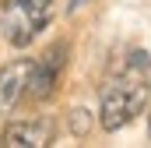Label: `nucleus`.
Returning a JSON list of instances; mask_svg holds the SVG:
<instances>
[{
  "mask_svg": "<svg viewBox=\"0 0 151 148\" xmlns=\"http://www.w3.org/2000/svg\"><path fill=\"white\" fill-rule=\"evenodd\" d=\"M88 0H70V11H77V7H84Z\"/></svg>",
  "mask_w": 151,
  "mask_h": 148,
  "instance_id": "nucleus-7",
  "label": "nucleus"
},
{
  "mask_svg": "<svg viewBox=\"0 0 151 148\" xmlns=\"http://www.w3.org/2000/svg\"><path fill=\"white\" fill-rule=\"evenodd\" d=\"M151 99V57L144 49L127 53L99 92V123L102 131H123L141 116Z\"/></svg>",
  "mask_w": 151,
  "mask_h": 148,
  "instance_id": "nucleus-1",
  "label": "nucleus"
},
{
  "mask_svg": "<svg viewBox=\"0 0 151 148\" xmlns=\"http://www.w3.org/2000/svg\"><path fill=\"white\" fill-rule=\"evenodd\" d=\"M63 67H67V42H56V46H49L35 64H32V74H28V88H25V95H28L32 102H46V99L56 92Z\"/></svg>",
  "mask_w": 151,
  "mask_h": 148,
  "instance_id": "nucleus-3",
  "label": "nucleus"
},
{
  "mask_svg": "<svg viewBox=\"0 0 151 148\" xmlns=\"http://www.w3.org/2000/svg\"><path fill=\"white\" fill-rule=\"evenodd\" d=\"M70 127H74V134H88V127H91L88 110H74V113H70Z\"/></svg>",
  "mask_w": 151,
  "mask_h": 148,
  "instance_id": "nucleus-6",
  "label": "nucleus"
},
{
  "mask_svg": "<svg viewBox=\"0 0 151 148\" xmlns=\"http://www.w3.org/2000/svg\"><path fill=\"white\" fill-rule=\"evenodd\" d=\"M32 64H35V60L18 57V60H11V64H4V67H0V120L14 110L18 102H21V95H25V88H28Z\"/></svg>",
  "mask_w": 151,
  "mask_h": 148,
  "instance_id": "nucleus-4",
  "label": "nucleus"
},
{
  "mask_svg": "<svg viewBox=\"0 0 151 148\" xmlns=\"http://www.w3.org/2000/svg\"><path fill=\"white\" fill-rule=\"evenodd\" d=\"M53 141V120H14L4 127L0 145L4 148H42Z\"/></svg>",
  "mask_w": 151,
  "mask_h": 148,
  "instance_id": "nucleus-5",
  "label": "nucleus"
},
{
  "mask_svg": "<svg viewBox=\"0 0 151 148\" xmlns=\"http://www.w3.org/2000/svg\"><path fill=\"white\" fill-rule=\"evenodd\" d=\"M53 18V0H4L0 4V32L14 49H25Z\"/></svg>",
  "mask_w": 151,
  "mask_h": 148,
  "instance_id": "nucleus-2",
  "label": "nucleus"
}]
</instances>
